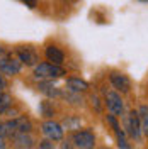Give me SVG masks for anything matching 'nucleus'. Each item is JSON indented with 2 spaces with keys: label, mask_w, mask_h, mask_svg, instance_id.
I'll return each instance as SVG.
<instances>
[{
  "label": "nucleus",
  "mask_w": 148,
  "mask_h": 149,
  "mask_svg": "<svg viewBox=\"0 0 148 149\" xmlns=\"http://www.w3.org/2000/svg\"><path fill=\"white\" fill-rule=\"evenodd\" d=\"M102 100H104V107L107 109L109 113L119 117V119L124 115V100L119 92H116L114 88L102 90Z\"/></svg>",
  "instance_id": "1"
},
{
  "label": "nucleus",
  "mask_w": 148,
  "mask_h": 149,
  "mask_svg": "<svg viewBox=\"0 0 148 149\" xmlns=\"http://www.w3.org/2000/svg\"><path fill=\"white\" fill-rule=\"evenodd\" d=\"M65 68L60 65H53V63H49V61H43V63H37L34 66V78L37 80H41V81H51V80H55V78H61L63 74H65Z\"/></svg>",
  "instance_id": "2"
},
{
  "label": "nucleus",
  "mask_w": 148,
  "mask_h": 149,
  "mask_svg": "<svg viewBox=\"0 0 148 149\" xmlns=\"http://www.w3.org/2000/svg\"><path fill=\"white\" fill-rule=\"evenodd\" d=\"M123 129L130 139L140 142L143 137L141 124H140V113L138 110H130L126 115H123Z\"/></svg>",
  "instance_id": "3"
},
{
  "label": "nucleus",
  "mask_w": 148,
  "mask_h": 149,
  "mask_svg": "<svg viewBox=\"0 0 148 149\" xmlns=\"http://www.w3.org/2000/svg\"><path fill=\"white\" fill-rule=\"evenodd\" d=\"M72 141L75 149H94L95 148V134L92 129H78L73 130Z\"/></svg>",
  "instance_id": "4"
},
{
  "label": "nucleus",
  "mask_w": 148,
  "mask_h": 149,
  "mask_svg": "<svg viewBox=\"0 0 148 149\" xmlns=\"http://www.w3.org/2000/svg\"><path fill=\"white\" fill-rule=\"evenodd\" d=\"M41 132L46 139L53 141V142H60L63 139V134H65V129L60 122L53 120V119H48L41 124Z\"/></svg>",
  "instance_id": "5"
},
{
  "label": "nucleus",
  "mask_w": 148,
  "mask_h": 149,
  "mask_svg": "<svg viewBox=\"0 0 148 149\" xmlns=\"http://www.w3.org/2000/svg\"><path fill=\"white\" fill-rule=\"evenodd\" d=\"M109 83L121 95H126V93L131 92V80L130 76L126 73H123V71H111L109 73Z\"/></svg>",
  "instance_id": "6"
},
{
  "label": "nucleus",
  "mask_w": 148,
  "mask_h": 149,
  "mask_svg": "<svg viewBox=\"0 0 148 149\" xmlns=\"http://www.w3.org/2000/svg\"><path fill=\"white\" fill-rule=\"evenodd\" d=\"M22 63L19 61V58H12V56H5L0 59V73L5 76H14V74L20 73Z\"/></svg>",
  "instance_id": "7"
},
{
  "label": "nucleus",
  "mask_w": 148,
  "mask_h": 149,
  "mask_svg": "<svg viewBox=\"0 0 148 149\" xmlns=\"http://www.w3.org/2000/svg\"><path fill=\"white\" fill-rule=\"evenodd\" d=\"M16 54H17L19 61H20L22 65H26V66H36L37 63H39V54H37L32 47L20 46V47H17Z\"/></svg>",
  "instance_id": "8"
},
{
  "label": "nucleus",
  "mask_w": 148,
  "mask_h": 149,
  "mask_svg": "<svg viewBox=\"0 0 148 149\" xmlns=\"http://www.w3.org/2000/svg\"><path fill=\"white\" fill-rule=\"evenodd\" d=\"M65 86L68 92H75V93H85L89 92V83L82 80V78H78V76H70V78H66L65 81Z\"/></svg>",
  "instance_id": "9"
},
{
  "label": "nucleus",
  "mask_w": 148,
  "mask_h": 149,
  "mask_svg": "<svg viewBox=\"0 0 148 149\" xmlns=\"http://www.w3.org/2000/svg\"><path fill=\"white\" fill-rule=\"evenodd\" d=\"M10 139L16 144V148L20 149H32V146H34V137L31 136V132H17Z\"/></svg>",
  "instance_id": "10"
},
{
  "label": "nucleus",
  "mask_w": 148,
  "mask_h": 149,
  "mask_svg": "<svg viewBox=\"0 0 148 149\" xmlns=\"http://www.w3.org/2000/svg\"><path fill=\"white\" fill-rule=\"evenodd\" d=\"M44 56H46L48 61L53 63V65L63 66V63H65V54H63V51H61L58 46H53V44L46 46V49H44Z\"/></svg>",
  "instance_id": "11"
},
{
  "label": "nucleus",
  "mask_w": 148,
  "mask_h": 149,
  "mask_svg": "<svg viewBox=\"0 0 148 149\" xmlns=\"http://www.w3.org/2000/svg\"><path fill=\"white\" fill-rule=\"evenodd\" d=\"M37 90L41 93H44L48 98H60L61 97L60 88H56L55 85H51L49 81H41V83L37 85Z\"/></svg>",
  "instance_id": "12"
},
{
  "label": "nucleus",
  "mask_w": 148,
  "mask_h": 149,
  "mask_svg": "<svg viewBox=\"0 0 148 149\" xmlns=\"http://www.w3.org/2000/svg\"><path fill=\"white\" fill-rule=\"evenodd\" d=\"M138 113H140V124H141V132L143 136L148 137V105H140L138 109Z\"/></svg>",
  "instance_id": "13"
},
{
  "label": "nucleus",
  "mask_w": 148,
  "mask_h": 149,
  "mask_svg": "<svg viewBox=\"0 0 148 149\" xmlns=\"http://www.w3.org/2000/svg\"><path fill=\"white\" fill-rule=\"evenodd\" d=\"M12 107V95L5 92V90H0V115L7 113Z\"/></svg>",
  "instance_id": "14"
},
{
  "label": "nucleus",
  "mask_w": 148,
  "mask_h": 149,
  "mask_svg": "<svg viewBox=\"0 0 148 149\" xmlns=\"http://www.w3.org/2000/svg\"><path fill=\"white\" fill-rule=\"evenodd\" d=\"M61 125L66 130H78V127H80V119L78 117H66Z\"/></svg>",
  "instance_id": "15"
},
{
  "label": "nucleus",
  "mask_w": 148,
  "mask_h": 149,
  "mask_svg": "<svg viewBox=\"0 0 148 149\" xmlns=\"http://www.w3.org/2000/svg\"><path fill=\"white\" fill-rule=\"evenodd\" d=\"M90 105L95 112H102V107H104V100H101V97L97 93H92L90 95Z\"/></svg>",
  "instance_id": "16"
},
{
  "label": "nucleus",
  "mask_w": 148,
  "mask_h": 149,
  "mask_svg": "<svg viewBox=\"0 0 148 149\" xmlns=\"http://www.w3.org/2000/svg\"><path fill=\"white\" fill-rule=\"evenodd\" d=\"M39 110H41V113H43L44 117H53V113H55V109H53V105H51L49 100H44V102L41 103Z\"/></svg>",
  "instance_id": "17"
},
{
  "label": "nucleus",
  "mask_w": 148,
  "mask_h": 149,
  "mask_svg": "<svg viewBox=\"0 0 148 149\" xmlns=\"http://www.w3.org/2000/svg\"><path fill=\"white\" fill-rule=\"evenodd\" d=\"M60 149H75V144L72 139H61L60 141Z\"/></svg>",
  "instance_id": "18"
},
{
  "label": "nucleus",
  "mask_w": 148,
  "mask_h": 149,
  "mask_svg": "<svg viewBox=\"0 0 148 149\" xmlns=\"http://www.w3.org/2000/svg\"><path fill=\"white\" fill-rule=\"evenodd\" d=\"M39 149H55V142L49 139H43L39 142Z\"/></svg>",
  "instance_id": "19"
},
{
  "label": "nucleus",
  "mask_w": 148,
  "mask_h": 149,
  "mask_svg": "<svg viewBox=\"0 0 148 149\" xmlns=\"http://www.w3.org/2000/svg\"><path fill=\"white\" fill-rule=\"evenodd\" d=\"M9 137V132L5 127V122H0V139H7Z\"/></svg>",
  "instance_id": "20"
},
{
  "label": "nucleus",
  "mask_w": 148,
  "mask_h": 149,
  "mask_svg": "<svg viewBox=\"0 0 148 149\" xmlns=\"http://www.w3.org/2000/svg\"><path fill=\"white\" fill-rule=\"evenodd\" d=\"M24 2V5L29 7V9H36L37 7V0H22Z\"/></svg>",
  "instance_id": "21"
},
{
  "label": "nucleus",
  "mask_w": 148,
  "mask_h": 149,
  "mask_svg": "<svg viewBox=\"0 0 148 149\" xmlns=\"http://www.w3.org/2000/svg\"><path fill=\"white\" fill-rule=\"evenodd\" d=\"M7 88V80H5V74L0 73V90H5Z\"/></svg>",
  "instance_id": "22"
},
{
  "label": "nucleus",
  "mask_w": 148,
  "mask_h": 149,
  "mask_svg": "<svg viewBox=\"0 0 148 149\" xmlns=\"http://www.w3.org/2000/svg\"><path fill=\"white\" fill-rule=\"evenodd\" d=\"M5 56H7V53H5V49H4V47L0 46V59H2V58H5Z\"/></svg>",
  "instance_id": "23"
},
{
  "label": "nucleus",
  "mask_w": 148,
  "mask_h": 149,
  "mask_svg": "<svg viewBox=\"0 0 148 149\" xmlns=\"http://www.w3.org/2000/svg\"><path fill=\"white\" fill-rule=\"evenodd\" d=\"M0 149H5V139H0Z\"/></svg>",
  "instance_id": "24"
},
{
  "label": "nucleus",
  "mask_w": 148,
  "mask_h": 149,
  "mask_svg": "<svg viewBox=\"0 0 148 149\" xmlns=\"http://www.w3.org/2000/svg\"><path fill=\"white\" fill-rule=\"evenodd\" d=\"M66 3H75V2H77V0H65Z\"/></svg>",
  "instance_id": "25"
},
{
  "label": "nucleus",
  "mask_w": 148,
  "mask_h": 149,
  "mask_svg": "<svg viewBox=\"0 0 148 149\" xmlns=\"http://www.w3.org/2000/svg\"><path fill=\"white\" fill-rule=\"evenodd\" d=\"M138 2H148V0H138Z\"/></svg>",
  "instance_id": "26"
},
{
  "label": "nucleus",
  "mask_w": 148,
  "mask_h": 149,
  "mask_svg": "<svg viewBox=\"0 0 148 149\" xmlns=\"http://www.w3.org/2000/svg\"><path fill=\"white\" fill-rule=\"evenodd\" d=\"M101 149H111V148H101Z\"/></svg>",
  "instance_id": "27"
},
{
  "label": "nucleus",
  "mask_w": 148,
  "mask_h": 149,
  "mask_svg": "<svg viewBox=\"0 0 148 149\" xmlns=\"http://www.w3.org/2000/svg\"><path fill=\"white\" fill-rule=\"evenodd\" d=\"M16 149H20V148H16Z\"/></svg>",
  "instance_id": "28"
}]
</instances>
